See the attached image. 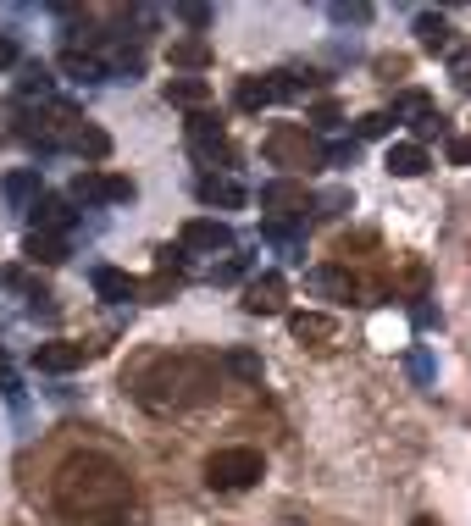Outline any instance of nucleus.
Listing matches in <instances>:
<instances>
[{
	"instance_id": "20",
	"label": "nucleus",
	"mask_w": 471,
	"mask_h": 526,
	"mask_svg": "<svg viewBox=\"0 0 471 526\" xmlns=\"http://www.w3.org/2000/svg\"><path fill=\"white\" fill-rule=\"evenodd\" d=\"M17 139H23V144H39V150H50V144H56V128H50L45 117H23V122H17Z\"/></svg>"
},
{
	"instance_id": "18",
	"label": "nucleus",
	"mask_w": 471,
	"mask_h": 526,
	"mask_svg": "<svg viewBox=\"0 0 471 526\" xmlns=\"http://www.w3.org/2000/svg\"><path fill=\"white\" fill-rule=\"evenodd\" d=\"M61 72H73V78H84V84H95L100 72V56H89V50H61Z\"/></svg>"
},
{
	"instance_id": "3",
	"label": "nucleus",
	"mask_w": 471,
	"mask_h": 526,
	"mask_svg": "<svg viewBox=\"0 0 471 526\" xmlns=\"http://www.w3.org/2000/svg\"><path fill=\"white\" fill-rule=\"evenodd\" d=\"M261 471H266L261 449H217V455L206 460V482H211L217 493H244V488H255V482H261Z\"/></svg>"
},
{
	"instance_id": "33",
	"label": "nucleus",
	"mask_w": 471,
	"mask_h": 526,
	"mask_svg": "<svg viewBox=\"0 0 471 526\" xmlns=\"http://www.w3.org/2000/svg\"><path fill=\"white\" fill-rule=\"evenodd\" d=\"M183 17H189L194 28H206V23H211V12H206V6H183Z\"/></svg>"
},
{
	"instance_id": "10",
	"label": "nucleus",
	"mask_w": 471,
	"mask_h": 526,
	"mask_svg": "<svg viewBox=\"0 0 471 526\" xmlns=\"http://www.w3.org/2000/svg\"><path fill=\"white\" fill-rule=\"evenodd\" d=\"M283 294H289L283 277L278 272H261L250 288H244V311H250V316H272V311H283Z\"/></svg>"
},
{
	"instance_id": "23",
	"label": "nucleus",
	"mask_w": 471,
	"mask_h": 526,
	"mask_svg": "<svg viewBox=\"0 0 471 526\" xmlns=\"http://www.w3.org/2000/svg\"><path fill=\"white\" fill-rule=\"evenodd\" d=\"M433 111V100L422 95V89H405V95H394V117H427Z\"/></svg>"
},
{
	"instance_id": "17",
	"label": "nucleus",
	"mask_w": 471,
	"mask_h": 526,
	"mask_svg": "<svg viewBox=\"0 0 471 526\" xmlns=\"http://www.w3.org/2000/svg\"><path fill=\"white\" fill-rule=\"evenodd\" d=\"M272 100H278V95H272L266 78H244V84L233 89V106H239V111H261V106H272Z\"/></svg>"
},
{
	"instance_id": "14",
	"label": "nucleus",
	"mask_w": 471,
	"mask_h": 526,
	"mask_svg": "<svg viewBox=\"0 0 471 526\" xmlns=\"http://www.w3.org/2000/svg\"><path fill=\"white\" fill-rule=\"evenodd\" d=\"M388 172H394V178H422L427 172V144H394V150H388Z\"/></svg>"
},
{
	"instance_id": "22",
	"label": "nucleus",
	"mask_w": 471,
	"mask_h": 526,
	"mask_svg": "<svg viewBox=\"0 0 471 526\" xmlns=\"http://www.w3.org/2000/svg\"><path fill=\"white\" fill-rule=\"evenodd\" d=\"M172 61H178V67H206L211 50L200 45V39H178V45H172Z\"/></svg>"
},
{
	"instance_id": "21",
	"label": "nucleus",
	"mask_w": 471,
	"mask_h": 526,
	"mask_svg": "<svg viewBox=\"0 0 471 526\" xmlns=\"http://www.w3.org/2000/svg\"><path fill=\"white\" fill-rule=\"evenodd\" d=\"M416 34H422L427 50H444V45H449V23H444V17H433V12L416 17Z\"/></svg>"
},
{
	"instance_id": "7",
	"label": "nucleus",
	"mask_w": 471,
	"mask_h": 526,
	"mask_svg": "<svg viewBox=\"0 0 471 526\" xmlns=\"http://www.w3.org/2000/svg\"><path fill=\"white\" fill-rule=\"evenodd\" d=\"M28 216H34V233L61 239V233L73 228V200H61V194H39V200L28 205Z\"/></svg>"
},
{
	"instance_id": "35",
	"label": "nucleus",
	"mask_w": 471,
	"mask_h": 526,
	"mask_svg": "<svg viewBox=\"0 0 471 526\" xmlns=\"http://www.w3.org/2000/svg\"><path fill=\"white\" fill-rule=\"evenodd\" d=\"M0 139H6V133H0Z\"/></svg>"
},
{
	"instance_id": "34",
	"label": "nucleus",
	"mask_w": 471,
	"mask_h": 526,
	"mask_svg": "<svg viewBox=\"0 0 471 526\" xmlns=\"http://www.w3.org/2000/svg\"><path fill=\"white\" fill-rule=\"evenodd\" d=\"M416 526H433V521H427V515H422V521H416Z\"/></svg>"
},
{
	"instance_id": "8",
	"label": "nucleus",
	"mask_w": 471,
	"mask_h": 526,
	"mask_svg": "<svg viewBox=\"0 0 471 526\" xmlns=\"http://www.w3.org/2000/svg\"><path fill=\"white\" fill-rule=\"evenodd\" d=\"M261 205L266 211H278V216H300V211H311V194H305V183L278 178V183H266L261 189Z\"/></svg>"
},
{
	"instance_id": "24",
	"label": "nucleus",
	"mask_w": 471,
	"mask_h": 526,
	"mask_svg": "<svg viewBox=\"0 0 471 526\" xmlns=\"http://www.w3.org/2000/svg\"><path fill=\"white\" fill-rule=\"evenodd\" d=\"M388 128H394V117H388V111H366V117L355 122V133H361V139H383Z\"/></svg>"
},
{
	"instance_id": "5",
	"label": "nucleus",
	"mask_w": 471,
	"mask_h": 526,
	"mask_svg": "<svg viewBox=\"0 0 471 526\" xmlns=\"http://www.w3.org/2000/svg\"><path fill=\"white\" fill-rule=\"evenodd\" d=\"M189 144H194V156H200V161H233L228 133H222V122L206 117V111H194V117H189Z\"/></svg>"
},
{
	"instance_id": "25",
	"label": "nucleus",
	"mask_w": 471,
	"mask_h": 526,
	"mask_svg": "<svg viewBox=\"0 0 471 526\" xmlns=\"http://www.w3.org/2000/svg\"><path fill=\"white\" fill-rule=\"evenodd\" d=\"M17 95H50V72L45 67H23V84H17Z\"/></svg>"
},
{
	"instance_id": "32",
	"label": "nucleus",
	"mask_w": 471,
	"mask_h": 526,
	"mask_svg": "<svg viewBox=\"0 0 471 526\" xmlns=\"http://www.w3.org/2000/svg\"><path fill=\"white\" fill-rule=\"evenodd\" d=\"M233 277H244V261H222L217 266V283H233Z\"/></svg>"
},
{
	"instance_id": "6",
	"label": "nucleus",
	"mask_w": 471,
	"mask_h": 526,
	"mask_svg": "<svg viewBox=\"0 0 471 526\" xmlns=\"http://www.w3.org/2000/svg\"><path fill=\"white\" fill-rule=\"evenodd\" d=\"M183 250H233V228L228 222H217V216H194V222H183Z\"/></svg>"
},
{
	"instance_id": "4",
	"label": "nucleus",
	"mask_w": 471,
	"mask_h": 526,
	"mask_svg": "<svg viewBox=\"0 0 471 526\" xmlns=\"http://www.w3.org/2000/svg\"><path fill=\"white\" fill-rule=\"evenodd\" d=\"M67 194H73V200H84V205H111V200H133V183L128 178H106V172L84 167Z\"/></svg>"
},
{
	"instance_id": "27",
	"label": "nucleus",
	"mask_w": 471,
	"mask_h": 526,
	"mask_svg": "<svg viewBox=\"0 0 471 526\" xmlns=\"http://www.w3.org/2000/svg\"><path fill=\"white\" fill-rule=\"evenodd\" d=\"M6 288H23V294H34V305H39V299H50L45 288H39V277H28L23 266H6Z\"/></svg>"
},
{
	"instance_id": "16",
	"label": "nucleus",
	"mask_w": 471,
	"mask_h": 526,
	"mask_svg": "<svg viewBox=\"0 0 471 526\" xmlns=\"http://www.w3.org/2000/svg\"><path fill=\"white\" fill-rule=\"evenodd\" d=\"M23 255H28L34 266H61V261H67V244L50 239V233H28V239H23Z\"/></svg>"
},
{
	"instance_id": "28",
	"label": "nucleus",
	"mask_w": 471,
	"mask_h": 526,
	"mask_svg": "<svg viewBox=\"0 0 471 526\" xmlns=\"http://www.w3.org/2000/svg\"><path fill=\"white\" fill-rule=\"evenodd\" d=\"M433 133H444V117H438V111H427V117H416V139H411V144L433 139Z\"/></svg>"
},
{
	"instance_id": "13",
	"label": "nucleus",
	"mask_w": 471,
	"mask_h": 526,
	"mask_svg": "<svg viewBox=\"0 0 471 526\" xmlns=\"http://www.w3.org/2000/svg\"><path fill=\"white\" fill-rule=\"evenodd\" d=\"M200 200H206V205H222V211H239V205H244V183L206 172V178H200Z\"/></svg>"
},
{
	"instance_id": "29",
	"label": "nucleus",
	"mask_w": 471,
	"mask_h": 526,
	"mask_svg": "<svg viewBox=\"0 0 471 526\" xmlns=\"http://www.w3.org/2000/svg\"><path fill=\"white\" fill-rule=\"evenodd\" d=\"M228 366L239 371V377H261V360H255V355H244V349H233V355H228Z\"/></svg>"
},
{
	"instance_id": "9",
	"label": "nucleus",
	"mask_w": 471,
	"mask_h": 526,
	"mask_svg": "<svg viewBox=\"0 0 471 526\" xmlns=\"http://www.w3.org/2000/svg\"><path fill=\"white\" fill-rule=\"evenodd\" d=\"M84 360H89V349L73 344V338H50V344L34 349V366L39 371H78Z\"/></svg>"
},
{
	"instance_id": "2",
	"label": "nucleus",
	"mask_w": 471,
	"mask_h": 526,
	"mask_svg": "<svg viewBox=\"0 0 471 526\" xmlns=\"http://www.w3.org/2000/svg\"><path fill=\"white\" fill-rule=\"evenodd\" d=\"M266 161H272V167H289V172H316V167H327V150L311 128L278 122V128L266 133Z\"/></svg>"
},
{
	"instance_id": "15",
	"label": "nucleus",
	"mask_w": 471,
	"mask_h": 526,
	"mask_svg": "<svg viewBox=\"0 0 471 526\" xmlns=\"http://www.w3.org/2000/svg\"><path fill=\"white\" fill-rule=\"evenodd\" d=\"M167 100H172V106L200 111L211 100V84H206V78H167Z\"/></svg>"
},
{
	"instance_id": "19",
	"label": "nucleus",
	"mask_w": 471,
	"mask_h": 526,
	"mask_svg": "<svg viewBox=\"0 0 471 526\" xmlns=\"http://www.w3.org/2000/svg\"><path fill=\"white\" fill-rule=\"evenodd\" d=\"M294 338H311V344H322V338H333V316L300 311V316H294Z\"/></svg>"
},
{
	"instance_id": "30",
	"label": "nucleus",
	"mask_w": 471,
	"mask_h": 526,
	"mask_svg": "<svg viewBox=\"0 0 471 526\" xmlns=\"http://www.w3.org/2000/svg\"><path fill=\"white\" fill-rule=\"evenodd\" d=\"M405 67H411V61H405V56H383V61H377V72H383V78H399V72H405Z\"/></svg>"
},
{
	"instance_id": "12",
	"label": "nucleus",
	"mask_w": 471,
	"mask_h": 526,
	"mask_svg": "<svg viewBox=\"0 0 471 526\" xmlns=\"http://www.w3.org/2000/svg\"><path fill=\"white\" fill-rule=\"evenodd\" d=\"M95 294L111 299V305H128V299H139V283H133L128 272H117V266H100L95 272Z\"/></svg>"
},
{
	"instance_id": "11",
	"label": "nucleus",
	"mask_w": 471,
	"mask_h": 526,
	"mask_svg": "<svg viewBox=\"0 0 471 526\" xmlns=\"http://www.w3.org/2000/svg\"><path fill=\"white\" fill-rule=\"evenodd\" d=\"M61 122H67V133H61L56 144H73L78 156H89V161H106L111 156V139L100 128H89V122H78V117H61Z\"/></svg>"
},
{
	"instance_id": "31",
	"label": "nucleus",
	"mask_w": 471,
	"mask_h": 526,
	"mask_svg": "<svg viewBox=\"0 0 471 526\" xmlns=\"http://www.w3.org/2000/svg\"><path fill=\"white\" fill-rule=\"evenodd\" d=\"M12 61H17V39L0 34V67H12Z\"/></svg>"
},
{
	"instance_id": "1",
	"label": "nucleus",
	"mask_w": 471,
	"mask_h": 526,
	"mask_svg": "<svg viewBox=\"0 0 471 526\" xmlns=\"http://www.w3.org/2000/svg\"><path fill=\"white\" fill-rule=\"evenodd\" d=\"M128 471L106 455H73L56 471V504L78 526H117L128 515Z\"/></svg>"
},
{
	"instance_id": "26",
	"label": "nucleus",
	"mask_w": 471,
	"mask_h": 526,
	"mask_svg": "<svg viewBox=\"0 0 471 526\" xmlns=\"http://www.w3.org/2000/svg\"><path fill=\"white\" fill-rule=\"evenodd\" d=\"M28 194H39V172H12L6 178V200H28Z\"/></svg>"
}]
</instances>
